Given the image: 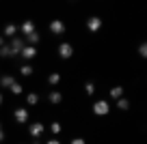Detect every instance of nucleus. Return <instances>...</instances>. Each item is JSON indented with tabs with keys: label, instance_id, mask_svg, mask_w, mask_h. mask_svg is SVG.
<instances>
[{
	"label": "nucleus",
	"instance_id": "39448f33",
	"mask_svg": "<svg viewBox=\"0 0 147 144\" xmlns=\"http://www.w3.org/2000/svg\"><path fill=\"white\" fill-rule=\"evenodd\" d=\"M22 56H24L26 60L35 58V56H37V50H35V45H24V50H22Z\"/></svg>",
	"mask_w": 147,
	"mask_h": 144
},
{
	"label": "nucleus",
	"instance_id": "f03ea898",
	"mask_svg": "<svg viewBox=\"0 0 147 144\" xmlns=\"http://www.w3.org/2000/svg\"><path fill=\"white\" fill-rule=\"evenodd\" d=\"M71 54H74V47L69 43H61V47H59V56L61 58H71Z\"/></svg>",
	"mask_w": 147,
	"mask_h": 144
},
{
	"label": "nucleus",
	"instance_id": "6ab92c4d",
	"mask_svg": "<svg viewBox=\"0 0 147 144\" xmlns=\"http://www.w3.org/2000/svg\"><path fill=\"white\" fill-rule=\"evenodd\" d=\"M0 56H2V58H7V56H11V47H7V45H2V50H0Z\"/></svg>",
	"mask_w": 147,
	"mask_h": 144
},
{
	"label": "nucleus",
	"instance_id": "7ed1b4c3",
	"mask_svg": "<svg viewBox=\"0 0 147 144\" xmlns=\"http://www.w3.org/2000/svg\"><path fill=\"white\" fill-rule=\"evenodd\" d=\"M22 50H24V43H22V39H18V37H15V39L11 41V56H15V54H22Z\"/></svg>",
	"mask_w": 147,
	"mask_h": 144
},
{
	"label": "nucleus",
	"instance_id": "20e7f679",
	"mask_svg": "<svg viewBox=\"0 0 147 144\" xmlns=\"http://www.w3.org/2000/svg\"><path fill=\"white\" fill-rule=\"evenodd\" d=\"M87 28H89L91 32H97V30L102 28V19H100V17H89V22H87Z\"/></svg>",
	"mask_w": 147,
	"mask_h": 144
},
{
	"label": "nucleus",
	"instance_id": "f3484780",
	"mask_svg": "<svg viewBox=\"0 0 147 144\" xmlns=\"http://www.w3.org/2000/svg\"><path fill=\"white\" fill-rule=\"evenodd\" d=\"M117 105H119L121 110H128V108H130V101H128V99H121V97H119V101H117Z\"/></svg>",
	"mask_w": 147,
	"mask_h": 144
},
{
	"label": "nucleus",
	"instance_id": "b1692460",
	"mask_svg": "<svg viewBox=\"0 0 147 144\" xmlns=\"http://www.w3.org/2000/svg\"><path fill=\"white\" fill-rule=\"evenodd\" d=\"M82 142H84L82 138H74V140H71V144H82Z\"/></svg>",
	"mask_w": 147,
	"mask_h": 144
},
{
	"label": "nucleus",
	"instance_id": "1a4fd4ad",
	"mask_svg": "<svg viewBox=\"0 0 147 144\" xmlns=\"http://www.w3.org/2000/svg\"><path fill=\"white\" fill-rule=\"evenodd\" d=\"M32 30H35V24H32L30 19H26V22L22 24V32H24V35H28V32H32Z\"/></svg>",
	"mask_w": 147,
	"mask_h": 144
},
{
	"label": "nucleus",
	"instance_id": "6e6552de",
	"mask_svg": "<svg viewBox=\"0 0 147 144\" xmlns=\"http://www.w3.org/2000/svg\"><path fill=\"white\" fill-rule=\"evenodd\" d=\"M41 133H43V125H41V123H32V125H30V135H32V138H39Z\"/></svg>",
	"mask_w": 147,
	"mask_h": 144
},
{
	"label": "nucleus",
	"instance_id": "aec40b11",
	"mask_svg": "<svg viewBox=\"0 0 147 144\" xmlns=\"http://www.w3.org/2000/svg\"><path fill=\"white\" fill-rule=\"evenodd\" d=\"M11 93H13V95H22V86H20L18 82H15V84L11 86Z\"/></svg>",
	"mask_w": 147,
	"mask_h": 144
},
{
	"label": "nucleus",
	"instance_id": "a211bd4d",
	"mask_svg": "<svg viewBox=\"0 0 147 144\" xmlns=\"http://www.w3.org/2000/svg\"><path fill=\"white\" fill-rule=\"evenodd\" d=\"M20 73H22V75H30V73H32V67H30V65H24V67L20 69Z\"/></svg>",
	"mask_w": 147,
	"mask_h": 144
},
{
	"label": "nucleus",
	"instance_id": "0eeeda50",
	"mask_svg": "<svg viewBox=\"0 0 147 144\" xmlns=\"http://www.w3.org/2000/svg\"><path fill=\"white\" fill-rule=\"evenodd\" d=\"M15 121H18V123H26V121H28L26 108H18V110H15Z\"/></svg>",
	"mask_w": 147,
	"mask_h": 144
},
{
	"label": "nucleus",
	"instance_id": "5701e85b",
	"mask_svg": "<svg viewBox=\"0 0 147 144\" xmlns=\"http://www.w3.org/2000/svg\"><path fill=\"white\" fill-rule=\"evenodd\" d=\"M52 131H54V133H61V123H52Z\"/></svg>",
	"mask_w": 147,
	"mask_h": 144
},
{
	"label": "nucleus",
	"instance_id": "4be33fe9",
	"mask_svg": "<svg viewBox=\"0 0 147 144\" xmlns=\"http://www.w3.org/2000/svg\"><path fill=\"white\" fill-rule=\"evenodd\" d=\"M138 54H141L143 58H147V43H143L141 47H138Z\"/></svg>",
	"mask_w": 147,
	"mask_h": 144
},
{
	"label": "nucleus",
	"instance_id": "4468645a",
	"mask_svg": "<svg viewBox=\"0 0 147 144\" xmlns=\"http://www.w3.org/2000/svg\"><path fill=\"white\" fill-rule=\"evenodd\" d=\"M48 82H50L52 86H54V84H59V82H61V75H59V73H50V77H48Z\"/></svg>",
	"mask_w": 147,
	"mask_h": 144
},
{
	"label": "nucleus",
	"instance_id": "412c9836",
	"mask_svg": "<svg viewBox=\"0 0 147 144\" xmlns=\"http://www.w3.org/2000/svg\"><path fill=\"white\" fill-rule=\"evenodd\" d=\"M37 101H39V97H37L35 93H30V95H28V103H30V105H35Z\"/></svg>",
	"mask_w": 147,
	"mask_h": 144
},
{
	"label": "nucleus",
	"instance_id": "f8f14e48",
	"mask_svg": "<svg viewBox=\"0 0 147 144\" xmlns=\"http://www.w3.org/2000/svg\"><path fill=\"white\" fill-rule=\"evenodd\" d=\"M0 84L5 86V88H9V86H13V84H15V80H13V77H11V75H2V80H0Z\"/></svg>",
	"mask_w": 147,
	"mask_h": 144
},
{
	"label": "nucleus",
	"instance_id": "f257e3e1",
	"mask_svg": "<svg viewBox=\"0 0 147 144\" xmlns=\"http://www.w3.org/2000/svg\"><path fill=\"white\" fill-rule=\"evenodd\" d=\"M93 114H97V116H106V114H108V103H106V101H97V103H93Z\"/></svg>",
	"mask_w": 147,
	"mask_h": 144
},
{
	"label": "nucleus",
	"instance_id": "9d476101",
	"mask_svg": "<svg viewBox=\"0 0 147 144\" xmlns=\"http://www.w3.org/2000/svg\"><path fill=\"white\" fill-rule=\"evenodd\" d=\"M121 95H123V88H121V86H113V88H110V97H113V99H119Z\"/></svg>",
	"mask_w": 147,
	"mask_h": 144
},
{
	"label": "nucleus",
	"instance_id": "dca6fc26",
	"mask_svg": "<svg viewBox=\"0 0 147 144\" xmlns=\"http://www.w3.org/2000/svg\"><path fill=\"white\" fill-rule=\"evenodd\" d=\"M84 93H87V95H93V93H95V86H93V82H87V84H84Z\"/></svg>",
	"mask_w": 147,
	"mask_h": 144
},
{
	"label": "nucleus",
	"instance_id": "ddd939ff",
	"mask_svg": "<svg viewBox=\"0 0 147 144\" xmlns=\"http://www.w3.org/2000/svg\"><path fill=\"white\" fill-rule=\"evenodd\" d=\"M15 32H18V26H15V24H9V26L5 28V37H13Z\"/></svg>",
	"mask_w": 147,
	"mask_h": 144
},
{
	"label": "nucleus",
	"instance_id": "2eb2a0df",
	"mask_svg": "<svg viewBox=\"0 0 147 144\" xmlns=\"http://www.w3.org/2000/svg\"><path fill=\"white\" fill-rule=\"evenodd\" d=\"M61 93H50V103H61Z\"/></svg>",
	"mask_w": 147,
	"mask_h": 144
},
{
	"label": "nucleus",
	"instance_id": "423d86ee",
	"mask_svg": "<svg viewBox=\"0 0 147 144\" xmlns=\"http://www.w3.org/2000/svg\"><path fill=\"white\" fill-rule=\"evenodd\" d=\"M50 30L54 32V35H63V32H65V24L59 22V19H54V22L50 24Z\"/></svg>",
	"mask_w": 147,
	"mask_h": 144
},
{
	"label": "nucleus",
	"instance_id": "9b49d317",
	"mask_svg": "<svg viewBox=\"0 0 147 144\" xmlns=\"http://www.w3.org/2000/svg\"><path fill=\"white\" fill-rule=\"evenodd\" d=\"M26 39H28V43H30V45H35L37 41H39V32H37V30L28 32V35H26Z\"/></svg>",
	"mask_w": 147,
	"mask_h": 144
}]
</instances>
